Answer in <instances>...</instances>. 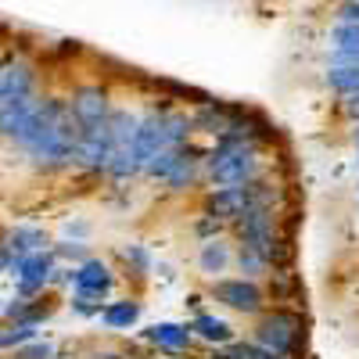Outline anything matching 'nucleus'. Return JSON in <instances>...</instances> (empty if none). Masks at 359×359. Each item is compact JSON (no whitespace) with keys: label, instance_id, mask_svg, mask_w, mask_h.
Segmentation results:
<instances>
[{"label":"nucleus","instance_id":"f257e3e1","mask_svg":"<svg viewBox=\"0 0 359 359\" xmlns=\"http://www.w3.org/2000/svg\"><path fill=\"white\" fill-rule=\"evenodd\" d=\"M205 172L216 187H237L248 184L259 176V155L255 144H241V147H216L205 162Z\"/></svg>","mask_w":359,"mask_h":359},{"label":"nucleus","instance_id":"f03ea898","mask_svg":"<svg viewBox=\"0 0 359 359\" xmlns=\"http://www.w3.org/2000/svg\"><path fill=\"white\" fill-rule=\"evenodd\" d=\"M298 331H302V320L294 313H284V309L262 313L255 323V345L266 348L273 359H287L298 348Z\"/></svg>","mask_w":359,"mask_h":359},{"label":"nucleus","instance_id":"7ed1b4c3","mask_svg":"<svg viewBox=\"0 0 359 359\" xmlns=\"http://www.w3.org/2000/svg\"><path fill=\"white\" fill-rule=\"evenodd\" d=\"M237 237H241V248L255 252L266 266L277 262V226H273V208H245L241 216L233 219Z\"/></svg>","mask_w":359,"mask_h":359},{"label":"nucleus","instance_id":"20e7f679","mask_svg":"<svg viewBox=\"0 0 359 359\" xmlns=\"http://www.w3.org/2000/svg\"><path fill=\"white\" fill-rule=\"evenodd\" d=\"M212 298L223 302L226 309L233 313H248V316H259L262 313V287L255 280H216L212 284Z\"/></svg>","mask_w":359,"mask_h":359},{"label":"nucleus","instance_id":"39448f33","mask_svg":"<svg viewBox=\"0 0 359 359\" xmlns=\"http://www.w3.org/2000/svg\"><path fill=\"white\" fill-rule=\"evenodd\" d=\"M65 104H69L72 118L79 123V130L101 126L104 118H108V90L104 86H79Z\"/></svg>","mask_w":359,"mask_h":359},{"label":"nucleus","instance_id":"423d86ee","mask_svg":"<svg viewBox=\"0 0 359 359\" xmlns=\"http://www.w3.org/2000/svg\"><path fill=\"white\" fill-rule=\"evenodd\" d=\"M115 284V273L108 269V262L101 259H86L76 266V294H86V298H104Z\"/></svg>","mask_w":359,"mask_h":359},{"label":"nucleus","instance_id":"0eeeda50","mask_svg":"<svg viewBox=\"0 0 359 359\" xmlns=\"http://www.w3.org/2000/svg\"><path fill=\"white\" fill-rule=\"evenodd\" d=\"M33 94H36V69L25 57H15L11 65L0 69V101L4 97H33Z\"/></svg>","mask_w":359,"mask_h":359},{"label":"nucleus","instance_id":"6e6552de","mask_svg":"<svg viewBox=\"0 0 359 359\" xmlns=\"http://www.w3.org/2000/svg\"><path fill=\"white\" fill-rule=\"evenodd\" d=\"M144 338L147 341H151V345H158V348H169V352H184L187 345H191V327L187 323H151V327H147V331H144Z\"/></svg>","mask_w":359,"mask_h":359},{"label":"nucleus","instance_id":"1a4fd4ad","mask_svg":"<svg viewBox=\"0 0 359 359\" xmlns=\"http://www.w3.org/2000/svg\"><path fill=\"white\" fill-rule=\"evenodd\" d=\"M331 43H334V65H352L359 62V22H341L334 25L331 33Z\"/></svg>","mask_w":359,"mask_h":359},{"label":"nucleus","instance_id":"9d476101","mask_svg":"<svg viewBox=\"0 0 359 359\" xmlns=\"http://www.w3.org/2000/svg\"><path fill=\"white\" fill-rule=\"evenodd\" d=\"M4 245H8L15 255H33V252H47L50 237H47L43 226H15V230L4 237Z\"/></svg>","mask_w":359,"mask_h":359},{"label":"nucleus","instance_id":"9b49d317","mask_svg":"<svg viewBox=\"0 0 359 359\" xmlns=\"http://www.w3.org/2000/svg\"><path fill=\"white\" fill-rule=\"evenodd\" d=\"M187 327H191V334H198V338H205V341H212V345H230V341H233V327H230L226 320H219V316L198 313Z\"/></svg>","mask_w":359,"mask_h":359},{"label":"nucleus","instance_id":"f8f14e48","mask_svg":"<svg viewBox=\"0 0 359 359\" xmlns=\"http://www.w3.org/2000/svg\"><path fill=\"white\" fill-rule=\"evenodd\" d=\"M101 320H104V327H111V331H126V327H133L140 320V302H133V298L108 302L101 309Z\"/></svg>","mask_w":359,"mask_h":359},{"label":"nucleus","instance_id":"ddd939ff","mask_svg":"<svg viewBox=\"0 0 359 359\" xmlns=\"http://www.w3.org/2000/svg\"><path fill=\"white\" fill-rule=\"evenodd\" d=\"M198 266H201V273H208V277L223 273V269L230 266V245H226V241H219V237L205 241V245H201V252H198Z\"/></svg>","mask_w":359,"mask_h":359},{"label":"nucleus","instance_id":"4468645a","mask_svg":"<svg viewBox=\"0 0 359 359\" xmlns=\"http://www.w3.org/2000/svg\"><path fill=\"white\" fill-rule=\"evenodd\" d=\"M327 86L338 90L341 97L359 94V62H352V65H331V69H327Z\"/></svg>","mask_w":359,"mask_h":359},{"label":"nucleus","instance_id":"2eb2a0df","mask_svg":"<svg viewBox=\"0 0 359 359\" xmlns=\"http://www.w3.org/2000/svg\"><path fill=\"white\" fill-rule=\"evenodd\" d=\"M194 176H198V158H191V151H187V158L165 176V187H169V191H187V187L194 184Z\"/></svg>","mask_w":359,"mask_h":359},{"label":"nucleus","instance_id":"dca6fc26","mask_svg":"<svg viewBox=\"0 0 359 359\" xmlns=\"http://www.w3.org/2000/svg\"><path fill=\"white\" fill-rule=\"evenodd\" d=\"M29 341H36V327H25V323L0 327V348H22Z\"/></svg>","mask_w":359,"mask_h":359},{"label":"nucleus","instance_id":"f3484780","mask_svg":"<svg viewBox=\"0 0 359 359\" xmlns=\"http://www.w3.org/2000/svg\"><path fill=\"white\" fill-rule=\"evenodd\" d=\"M123 259L137 269V273H147V269L155 266V259H151V252H147L144 245H123Z\"/></svg>","mask_w":359,"mask_h":359},{"label":"nucleus","instance_id":"a211bd4d","mask_svg":"<svg viewBox=\"0 0 359 359\" xmlns=\"http://www.w3.org/2000/svg\"><path fill=\"white\" fill-rule=\"evenodd\" d=\"M226 355H230V359H273L266 348H259L255 341H230Z\"/></svg>","mask_w":359,"mask_h":359},{"label":"nucleus","instance_id":"6ab92c4d","mask_svg":"<svg viewBox=\"0 0 359 359\" xmlns=\"http://www.w3.org/2000/svg\"><path fill=\"white\" fill-rule=\"evenodd\" d=\"M237 266H241L245 280H255V277H262V269H266V262H262L255 252H248V248H241V252H237Z\"/></svg>","mask_w":359,"mask_h":359},{"label":"nucleus","instance_id":"aec40b11","mask_svg":"<svg viewBox=\"0 0 359 359\" xmlns=\"http://www.w3.org/2000/svg\"><path fill=\"white\" fill-rule=\"evenodd\" d=\"M50 255H54V259H72V262H86V259H90L79 241H57V245L50 248Z\"/></svg>","mask_w":359,"mask_h":359},{"label":"nucleus","instance_id":"412c9836","mask_svg":"<svg viewBox=\"0 0 359 359\" xmlns=\"http://www.w3.org/2000/svg\"><path fill=\"white\" fill-rule=\"evenodd\" d=\"M15 359H54V345L50 341H29V345L15 348Z\"/></svg>","mask_w":359,"mask_h":359},{"label":"nucleus","instance_id":"4be33fe9","mask_svg":"<svg viewBox=\"0 0 359 359\" xmlns=\"http://www.w3.org/2000/svg\"><path fill=\"white\" fill-rule=\"evenodd\" d=\"M69 306H72L76 316H101V309H104V306H101V298H86V294H72V302H69Z\"/></svg>","mask_w":359,"mask_h":359},{"label":"nucleus","instance_id":"5701e85b","mask_svg":"<svg viewBox=\"0 0 359 359\" xmlns=\"http://www.w3.org/2000/svg\"><path fill=\"white\" fill-rule=\"evenodd\" d=\"M205 241H212V237H219V230H223V223L219 219H212V216H205V219H198V226H194Z\"/></svg>","mask_w":359,"mask_h":359},{"label":"nucleus","instance_id":"b1692460","mask_svg":"<svg viewBox=\"0 0 359 359\" xmlns=\"http://www.w3.org/2000/svg\"><path fill=\"white\" fill-rule=\"evenodd\" d=\"M338 18H341V22H359V0H348V4H341Z\"/></svg>","mask_w":359,"mask_h":359},{"label":"nucleus","instance_id":"393cba45","mask_svg":"<svg viewBox=\"0 0 359 359\" xmlns=\"http://www.w3.org/2000/svg\"><path fill=\"white\" fill-rule=\"evenodd\" d=\"M11 262H15V252H11L4 241H0V273H8V269H11Z\"/></svg>","mask_w":359,"mask_h":359},{"label":"nucleus","instance_id":"a878e982","mask_svg":"<svg viewBox=\"0 0 359 359\" xmlns=\"http://www.w3.org/2000/svg\"><path fill=\"white\" fill-rule=\"evenodd\" d=\"M345 111L355 118V123H359V94H352V97H345Z\"/></svg>","mask_w":359,"mask_h":359},{"label":"nucleus","instance_id":"bb28decb","mask_svg":"<svg viewBox=\"0 0 359 359\" xmlns=\"http://www.w3.org/2000/svg\"><path fill=\"white\" fill-rule=\"evenodd\" d=\"M90 359H123V355H115V352H101V355H90Z\"/></svg>","mask_w":359,"mask_h":359},{"label":"nucleus","instance_id":"cd10ccee","mask_svg":"<svg viewBox=\"0 0 359 359\" xmlns=\"http://www.w3.org/2000/svg\"><path fill=\"white\" fill-rule=\"evenodd\" d=\"M208 359H230V355L226 352H216V355H208Z\"/></svg>","mask_w":359,"mask_h":359},{"label":"nucleus","instance_id":"c85d7f7f","mask_svg":"<svg viewBox=\"0 0 359 359\" xmlns=\"http://www.w3.org/2000/svg\"><path fill=\"white\" fill-rule=\"evenodd\" d=\"M352 140H355V144H359V123H355V130H352Z\"/></svg>","mask_w":359,"mask_h":359},{"label":"nucleus","instance_id":"c756f323","mask_svg":"<svg viewBox=\"0 0 359 359\" xmlns=\"http://www.w3.org/2000/svg\"><path fill=\"white\" fill-rule=\"evenodd\" d=\"M355 162H359V158H355Z\"/></svg>","mask_w":359,"mask_h":359}]
</instances>
